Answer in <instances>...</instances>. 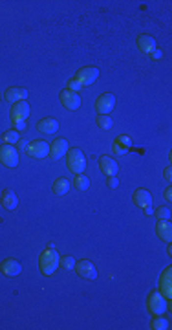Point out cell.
Returning a JSON list of instances; mask_svg holds the SVG:
<instances>
[{"label": "cell", "mask_w": 172, "mask_h": 330, "mask_svg": "<svg viewBox=\"0 0 172 330\" xmlns=\"http://www.w3.org/2000/svg\"><path fill=\"white\" fill-rule=\"evenodd\" d=\"M75 262L77 260L74 259V257H61V260H59L61 268L62 270H66V272H72V270L75 268Z\"/></svg>", "instance_id": "484cf974"}, {"label": "cell", "mask_w": 172, "mask_h": 330, "mask_svg": "<svg viewBox=\"0 0 172 330\" xmlns=\"http://www.w3.org/2000/svg\"><path fill=\"white\" fill-rule=\"evenodd\" d=\"M81 88H83V84L79 83V81H77L75 77L70 79V81H68V90H70V92H79V90H81Z\"/></svg>", "instance_id": "f1b7e54d"}, {"label": "cell", "mask_w": 172, "mask_h": 330, "mask_svg": "<svg viewBox=\"0 0 172 330\" xmlns=\"http://www.w3.org/2000/svg\"><path fill=\"white\" fill-rule=\"evenodd\" d=\"M70 191V182L66 180V178H57L55 182H53V193L55 195H66Z\"/></svg>", "instance_id": "44dd1931"}, {"label": "cell", "mask_w": 172, "mask_h": 330, "mask_svg": "<svg viewBox=\"0 0 172 330\" xmlns=\"http://www.w3.org/2000/svg\"><path fill=\"white\" fill-rule=\"evenodd\" d=\"M99 169H101V173L106 176H116L119 173V165L114 158L110 156H101L99 158Z\"/></svg>", "instance_id": "7c38bea8"}, {"label": "cell", "mask_w": 172, "mask_h": 330, "mask_svg": "<svg viewBox=\"0 0 172 330\" xmlns=\"http://www.w3.org/2000/svg\"><path fill=\"white\" fill-rule=\"evenodd\" d=\"M28 141L26 140H19V143H17V151H26V149H28Z\"/></svg>", "instance_id": "d6a6232c"}, {"label": "cell", "mask_w": 172, "mask_h": 330, "mask_svg": "<svg viewBox=\"0 0 172 330\" xmlns=\"http://www.w3.org/2000/svg\"><path fill=\"white\" fill-rule=\"evenodd\" d=\"M37 130L41 134H55L59 130V121L53 118H44L37 123Z\"/></svg>", "instance_id": "d6986e66"}, {"label": "cell", "mask_w": 172, "mask_h": 330, "mask_svg": "<svg viewBox=\"0 0 172 330\" xmlns=\"http://www.w3.org/2000/svg\"><path fill=\"white\" fill-rule=\"evenodd\" d=\"M26 152H28L31 158H44V156L49 154V145L42 140L31 141L28 145V149H26Z\"/></svg>", "instance_id": "30bf717a"}, {"label": "cell", "mask_w": 172, "mask_h": 330, "mask_svg": "<svg viewBox=\"0 0 172 330\" xmlns=\"http://www.w3.org/2000/svg\"><path fill=\"white\" fill-rule=\"evenodd\" d=\"M117 143H121L123 147H126V149H130L132 147V140L126 136V134H121V136H117Z\"/></svg>", "instance_id": "83f0119b"}, {"label": "cell", "mask_w": 172, "mask_h": 330, "mask_svg": "<svg viewBox=\"0 0 172 330\" xmlns=\"http://www.w3.org/2000/svg\"><path fill=\"white\" fill-rule=\"evenodd\" d=\"M150 57H152V59H161V57H163V51H161V50H159V48H156V50H154V51H152V53H150Z\"/></svg>", "instance_id": "836d02e7"}, {"label": "cell", "mask_w": 172, "mask_h": 330, "mask_svg": "<svg viewBox=\"0 0 172 330\" xmlns=\"http://www.w3.org/2000/svg\"><path fill=\"white\" fill-rule=\"evenodd\" d=\"M66 165H68L70 173L74 175H83V171L86 169V158H84L83 151L79 149H70L66 152Z\"/></svg>", "instance_id": "7a4b0ae2"}, {"label": "cell", "mask_w": 172, "mask_h": 330, "mask_svg": "<svg viewBox=\"0 0 172 330\" xmlns=\"http://www.w3.org/2000/svg\"><path fill=\"white\" fill-rule=\"evenodd\" d=\"M24 127H26V121H13V130L17 132H21Z\"/></svg>", "instance_id": "1f68e13d"}, {"label": "cell", "mask_w": 172, "mask_h": 330, "mask_svg": "<svg viewBox=\"0 0 172 330\" xmlns=\"http://www.w3.org/2000/svg\"><path fill=\"white\" fill-rule=\"evenodd\" d=\"M26 98H28V90H24L21 86H11V88H7L4 92V99H6L7 103H11V105L26 101Z\"/></svg>", "instance_id": "8fae6325"}, {"label": "cell", "mask_w": 172, "mask_h": 330, "mask_svg": "<svg viewBox=\"0 0 172 330\" xmlns=\"http://www.w3.org/2000/svg\"><path fill=\"white\" fill-rule=\"evenodd\" d=\"M0 270H2V274L7 275V277H15V275H19L22 272V266H21V262H19V260L6 259L4 262H2Z\"/></svg>", "instance_id": "ac0fdd59"}, {"label": "cell", "mask_w": 172, "mask_h": 330, "mask_svg": "<svg viewBox=\"0 0 172 330\" xmlns=\"http://www.w3.org/2000/svg\"><path fill=\"white\" fill-rule=\"evenodd\" d=\"M167 306H169V303H167V299L159 294L158 290L150 292V295L147 297V308L154 316H163L167 312Z\"/></svg>", "instance_id": "3957f363"}, {"label": "cell", "mask_w": 172, "mask_h": 330, "mask_svg": "<svg viewBox=\"0 0 172 330\" xmlns=\"http://www.w3.org/2000/svg\"><path fill=\"white\" fill-rule=\"evenodd\" d=\"M128 151H130V149H126V147H123V145H121V143H114V152H116V154H119V156H123V154H126V152H128Z\"/></svg>", "instance_id": "f546056e"}, {"label": "cell", "mask_w": 172, "mask_h": 330, "mask_svg": "<svg viewBox=\"0 0 172 330\" xmlns=\"http://www.w3.org/2000/svg\"><path fill=\"white\" fill-rule=\"evenodd\" d=\"M132 198H134V204L143 207L145 215H152L154 213V209H152V195L147 189H136Z\"/></svg>", "instance_id": "5b68a950"}, {"label": "cell", "mask_w": 172, "mask_h": 330, "mask_svg": "<svg viewBox=\"0 0 172 330\" xmlns=\"http://www.w3.org/2000/svg\"><path fill=\"white\" fill-rule=\"evenodd\" d=\"M106 185H108L110 189H116L117 185H119V180H117L116 176H108V178H106Z\"/></svg>", "instance_id": "4dcf8cb0"}, {"label": "cell", "mask_w": 172, "mask_h": 330, "mask_svg": "<svg viewBox=\"0 0 172 330\" xmlns=\"http://www.w3.org/2000/svg\"><path fill=\"white\" fill-rule=\"evenodd\" d=\"M0 163L9 169L19 165V151L15 145H9V143L0 145Z\"/></svg>", "instance_id": "277c9868"}, {"label": "cell", "mask_w": 172, "mask_h": 330, "mask_svg": "<svg viewBox=\"0 0 172 330\" xmlns=\"http://www.w3.org/2000/svg\"><path fill=\"white\" fill-rule=\"evenodd\" d=\"M97 127L99 128H103V130H108L112 127V118L108 114H101V116H97Z\"/></svg>", "instance_id": "cb8c5ba5"}, {"label": "cell", "mask_w": 172, "mask_h": 330, "mask_svg": "<svg viewBox=\"0 0 172 330\" xmlns=\"http://www.w3.org/2000/svg\"><path fill=\"white\" fill-rule=\"evenodd\" d=\"M19 140H21V134L17 132V130H7V132H4V141L6 143H9V145H17L19 143Z\"/></svg>", "instance_id": "d4e9b609"}, {"label": "cell", "mask_w": 172, "mask_h": 330, "mask_svg": "<svg viewBox=\"0 0 172 330\" xmlns=\"http://www.w3.org/2000/svg\"><path fill=\"white\" fill-rule=\"evenodd\" d=\"M68 141L62 140V138H57L51 145H49V156L53 158V160H59V158H62V156L68 152Z\"/></svg>", "instance_id": "2e32d148"}, {"label": "cell", "mask_w": 172, "mask_h": 330, "mask_svg": "<svg viewBox=\"0 0 172 330\" xmlns=\"http://www.w3.org/2000/svg\"><path fill=\"white\" fill-rule=\"evenodd\" d=\"M156 233H158V237L161 240L171 242V239H172V224H171V220H158V224H156Z\"/></svg>", "instance_id": "ffe728a7"}, {"label": "cell", "mask_w": 172, "mask_h": 330, "mask_svg": "<svg viewBox=\"0 0 172 330\" xmlns=\"http://www.w3.org/2000/svg\"><path fill=\"white\" fill-rule=\"evenodd\" d=\"M136 44H138L139 51L145 53V55H150L152 51L156 50V41H154V37L150 35H139Z\"/></svg>", "instance_id": "e0dca14e"}, {"label": "cell", "mask_w": 172, "mask_h": 330, "mask_svg": "<svg viewBox=\"0 0 172 330\" xmlns=\"http://www.w3.org/2000/svg\"><path fill=\"white\" fill-rule=\"evenodd\" d=\"M150 329L152 330H167L171 329L169 319H165L163 316H154V319L150 321Z\"/></svg>", "instance_id": "7402d4cb"}, {"label": "cell", "mask_w": 172, "mask_h": 330, "mask_svg": "<svg viewBox=\"0 0 172 330\" xmlns=\"http://www.w3.org/2000/svg\"><path fill=\"white\" fill-rule=\"evenodd\" d=\"M0 202H2V207H4V209L15 211L17 209V205H19V197H17V193H15L13 189H4L2 191Z\"/></svg>", "instance_id": "9a60e30c"}, {"label": "cell", "mask_w": 172, "mask_h": 330, "mask_svg": "<svg viewBox=\"0 0 172 330\" xmlns=\"http://www.w3.org/2000/svg\"><path fill=\"white\" fill-rule=\"evenodd\" d=\"M159 294L165 297L167 301L172 297V270L171 268H165V272L161 274V279H159Z\"/></svg>", "instance_id": "9c48e42d"}, {"label": "cell", "mask_w": 172, "mask_h": 330, "mask_svg": "<svg viewBox=\"0 0 172 330\" xmlns=\"http://www.w3.org/2000/svg\"><path fill=\"white\" fill-rule=\"evenodd\" d=\"M74 187L77 191H86L90 187V180L83 175H75L74 176Z\"/></svg>", "instance_id": "603a6c76"}, {"label": "cell", "mask_w": 172, "mask_h": 330, "mask_svg": "<svg viewBox=\"0 0 172 330\" xmlns=\"http://www.w3.org/2000/svg\"><path fill=\"white\" fill-rule=\"evenodd\" d=\"M59 252L57 250H44L39 257V266H41V272L44 275H51L59 268Z\"/></svg>", "instance_id": "6da1fadb"}, {"label": "cell", "mask_w": 172, "mask_h": 330, "mask_svg": "<svg viewBox=\"0 0 172 330\" xmlns=\"http://www.w3.org/2000/svg\"><path fill=\"white\" fill-rule=\"evenodd\" d=\"M74 270L77 272L79 277H83L86 281H96L97 279V268L94 266L88 259H83V260H79V262H75V268H74Z\"/></svg>", "instance_id": "8992f818"}, {"label": "cell", "mask_w": 172, "mask_h": 330, "mask_svg": "<svg viewBox=\"0 0 172 330\" xmlns=\"http://www.w3.org/2000/svg\"><path fill=\"white\" fill-rule=\"evenodd\" d=\"M61 103L62 106H66L68 110H77V108L81 106V98L77 96V92L64 90L61 92Z\"/></svg>", "instance_id": "5bb4252c"}, {"label": "cell", "mask_w": 172, "mask_h": 330, "mask_svg": "<svg viewBox=\"0 0 172 330\" xmlns=\"http://www.w3.org/2000/svg\"><path fill=\"white\" fill-rule=\"evenodd\" d=\"M163 197H165L167 202H171V200H172V189H171V187H167L165 193H163Z\"/></svg>", "instance_id": "e575fe53"}, {"label": "cell", "mask_w": 172, "mask_h": 330, "mask_svg": "<svg viewBox=\"0 0 172 330\" xmlns=\"http://www.w3.org/2000/svg\"><path fill=\"white\" fill-rule=\"evenodd\" d=\"M163 176H165V180H171V178H172V167H171V165H169V167L165 169Z\"/></svg>", "instance_id": "d590c367"}, {"label": "cell", "mask_w": 172, "mask_h": 330, "mask_svg": "<svg viewBox=\"0 0 172 330\" xmlns=\"http://www.w3.org/2000/svg\"><path fill=\"white\" fill-rule=\"evenodd\" d=\"M9 116H11V121H26L29 116V105L26 103V101L15 103V105L11 106Z\"/></svg>", "instance_id": "4fadbf2b"}, {"label": "cell", "mask_w": 172, "mask_h": 330, "mask_svg": "<svg viewBox=\"0 0 172 330\" xmlns=\"http://www.w3.org/2000/svg\"><path fill=\"white\" fill-rule=\"evenodd\" d=\"M99 77V70H97L96 66H84L81 70L77 72L75 79L79 83L83 84V86H90V84H94Z\"/></svg>", "instance_id": "52a82bcc"}, {"label": "cell", "mask_w": 172, "mask_h": 330, "mask_svg": "<svg viewBox=\"0 0 172 330\" xmlns=\"http://www.w3.org/2000/svg\"><path fill=\"white\" fill-rule=\"evenodd\" d=\"M114 106H116V96L114 94H103L96 101V110L99 116L101 114H110L114 110Z\"/></svg>", "instance_id": "ba28073f"}, {"label": "cell", "mask_w": 172, "mask_h": 330, "mask_svg": "<svg viewBox=\"0 0 172 330\" xmlns=\"http://www.w3.org/2000/svg\"><path fill=\"white\" fill-rule=\"evenodd\" d=\"M154 215H156V218L158 220H171V209L169 207H159V209L154 211Z\"/></svg>", "instance_id": "4316f807"}]
</instances>
